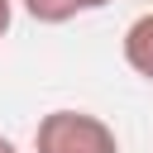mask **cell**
I'll use <instances>...</instances> for the list:
<instances>
[{"instance_id":"obj_3","label":"cell","mask_w":153,"mask_h":153,"mask_svg":"<svg viewBox=\"0 0 153 153\" xmlns=\"http://www.w3.org/2000/svg\"><path fill=\"white\" fill-rule=\"evenodd\" d=\"M24 14L33 24H67L81 10H76V0H24Z\"/></svg>"},{"instance_id":"obj_6","label":"cell","mask_w":153,"mask_h":153,"mask_svg":"<svg viewBox=\"0 0 153 153\" xmlns=\"http://www.w3.org/2000/svg\"><path fill=\"white\" fill-rule=\"evenodd\" d=\"M0 153H19V148H14V139H5V134H0Z\"/></svg>"},{"instance_id":"obj_4","label":"cell","mask_w":153,"mask_h":153,"mask_svg":"<svg viewBox=\"0 0 153 153\" xmlns=\"http://www.w3.org/2000/svg\"><path fill=\"white\" fill-rule=\"evenodd\" d=\"M10 19H14V0H0V38L10 33Z\"/></svg>"},{"instance_id":"obj_5","label":"cell","mask_w":153,"mask_h":153,"mask_svg":"<svg viewBox=\"0 0 153 153\" xmlns=\"http://www.w3.org/2000/svg\"><path fill=\"white\" fill-rule=\"evenodd\" d=\"M105 5H110V0H76V10H81V14H86V10H105Z\"/></svg>"},{"instance_id":"obj_2","label":"cell","mask_w":153,"mask_h":153,"mask_svg":"<svg viewBox=\"0 0 153 153\" xmlns=\"http://www.w3.org/2000/svg\"><path fill=\"white\" fill-rule=\"evenodd\" d=\"M124 62L134 76L153 81V10H143L129 29H124Z\"/></svg>"},{"instance_id":"obj_1","label":"cell","mask_w":153,"mask_h":153,"mask_svg":"<svg viewBox=\"0 0 153 153\" xmlns=\"http://www.w3.org/2000/svg\"><path fill=\"white\" fill-rule=\"evenodd\" d=\"M33 153H120V139L91 110H48L33 129Z\"/></svg>"}]
</instances>
